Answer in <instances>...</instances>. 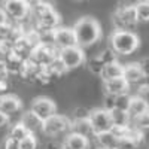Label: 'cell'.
<instances>
[{"label":"cell","mask_w":149,"mask_h":149,"mask_svg":"<svg viewBox=\"0 0 149 149\" xmlns=\"http://www.w3.org/2000/svg\"><path fill=\"white\" fill-rule=\"evenodd\" d=\"M74 33V39H76V45L84 48L94 45L95 42L100 40L102 37V27L94 18L91 17H84L76 21V24L72 27Z\"/></svg>","instance_id":"6da1fadb"},{"label":"cell","mask_w":149,"mask_h":149,"mask_svg":"<svg viewBox=\"0 0 149 149\" xmlns=\"http://www.w3.org/2000/svg\"><path fill=\"white\" fill-rule=\"evenodd\" d=\"M30 12L33 14V17L36 19V29L37 30H54L61 22V17L54 9V6L43 2V0L39 3H36L34 6H31Z\"/></svg>","instance_id":"7a4b0ae2"},{"label":"cell","mask_w":149,"mask_h":149,"mask_svg":"<svg viewBox=\"0 0 149 149\" xmlns=\"http://www.w3.org/2000/svg\"><path fill=\"white\" fill-rule=\"evenodd\" d=\"M110 49L115 54L128 55L137 51L140 46V39L137 34H134L130 30H115L109 37Z\"/></svg>","instance_id":"3957f363"},{"label":"cell","mask_w":149,"mask_h":149,"mask_svg":"<svg viewBox=\"0 0 149 149\" xmlns=\"http://www.w3.org/2000/svg\"><path fill=\"white\" fill-rule=\"evenodd\" d=\"M112 21H113L116 30H127V27L136 26L137 21V15H136V9L133 3H121L116 10L112 15Z\"/></svg>","instance_id":"277c9868"},{"label":"cell","mask_w":149,"mask_h":149,"mask_svg":"<svg viewBox=\"0 0 149 149\" xmlns=\"http://www.w3.org/2000/svg\"><path fill=\"white\" fill-rule=\"evenodd\" d=\"M69 130H70V119L67 116L57 115V113L43 119L42 127H40V131L45 136H49V137H57V136L63 134Z\"/></svg>","instance_id":"5b68a950"},{"label":"cell","mask_w":149,"mask_h":149,"mask_svg":"<svg viewBox=\"0 0 149 149\" xmlns=\"http://www.w3.org/2000/svg\"><path fill=\"white\" fill-rule=\"evenodd\" d=\"M58 57L69 70L76 69V67H79L85 63V52H84V49L78 45L58 49Z\"/></svg>","instance_id":"8992f818"},{"label":"cell","mask_w":149,"mask_h":149,"mask_svg":"<svg viewBox=\"0 0 149 149\" xmlns=\"http://www.w3.org/2000/svg\"><path fill=\"white\" fill-rule=\"evenodd\" d=\"M57 57H58V49L55 45L51 43H39L30 54V58H33L36 63H39L43 67L48 66Z\"/></svg>","instance_id":"52a82bcc"},{"label":"cell","mask_w":149,"mask_h":149,"mask_svg":"<svg viewBox=\"0 0 149 149\" xmlns=\"http://www.w3.org/2000/svg\"><path fill=\"white\" fill-rule=\"evenodd\" d=\"M2 9L5 10L8 18H12L15 21H21L30 14V6L22 0H5Z\"/></svg>","instance_id":"ba28073f"},{"label":"cell","mask_w":149,"mask_h":149,"mask_svg":"<svg viewBox=\"0 0 149 149\" xmlns=\"http://www.w3.org/2000/svg\"><path fill=\"white\" fill-rule=\"evenodd\" d=\"M30 110L43 121V119H46L48 116L54 115L57 112V104L49 97H36L31 102Z\"/></svg>","instance_id":"9c48e42d"},{"label":"cell","mask_w":149,"mask_h":149,"mask_svg":"<svg viewBox=\"0 0 149 149\" xmlns=\"http://www.w3.org/2000/svg\"><path fill=\"white\" fill-rule=\"evenodd\" d=\"M88 119H90L91 125L94 128V133L106 131V130H110V127H112L110 116H109V110L104 109V107L93 109L90 113H88Z\"/></svg>","instance_id":"30bf717a"},{"label":"cell","mask_w":149,"mask_h":149,"mask_svg":"<svg viewBox=\"0 0 149 149\" xmlns=\"http://www.w3.org/2000/svg\"><path fill=\"white\" fill-rule=\"evenodd\" d=\"M52 43L60 49L76 45L73 29L72 27H55L52 30Z\"/></svg>","instance_id":"8fae6325"},{"label":"cell","mask_w":149,"mask_h":149,"mask_svg":"<svg viewBox=\"0 0 149 149\" xmlns=\"http://www.w3.org/2000/svg\"><path fill=\"white\" fill-rule=\"evenodd\" d=\"M70 131L76 133V134H81L86 139L94 137V134H95L88 116H76L73 121H70Z\"/></svg>","instance_id":"7c38bea8"},{"label":"cell","mask_w":149,"mask_h":149,"mask_svg":"<svg viewBox=\"0 0 149 149\" xmlns=\"http://www.w3.org/2000/svg\"><path fill=\"white\" fill-rule=\"evenodd\" d=\"M103 88H104V94L118 95V94H122V93H128L130 84L122 76H118V78H112V79L103 81Z\"/></svg>","instance_id":"4fadbf2b"},{"label":"cell","mask_w":149,"mask_h":149,"mask_svg":"<svg viewBox=\"0 0 149 149\" xmlns=\"http://www.w3.org/2000/svg\"><path fill=\"white\" fill-rule=\"evenodd\" d=\"M22 102L18 95L14 94H2L0 95V110L3 113H14V112L21 110Z\"/></svg>","instance_id":"5bb4252c"},{"label":"cell","mask_w":149,"mask_h":149,"mask_svg":"<svg viewBox=\"0 0 149 149\" xmlns=\"http://www.w3.org/2000/svg\"><path fill=\"white\" fill-rule=\"evenodd\" d=\"M122 78L125 79L128 84H139V82H143L146 79V74L140 69L139 63H130L127 66H124Z\"/></svg>","instance_id":"9a60e30c"},{"label":"cell","mask_w":149,"mask_h":149,"mask_svg":"<svg viewBox=\"0 0 149 149\" xmlns=\"http://www.w3.org/2000/svg\"><path fill=\"white\" fill-rule=\"evenodd\" d=\"M43 66H40L39 63H36V61L30 57L27 58H24L22 61V64H21V69H19V76L22 79H26V81H34L36 78V74L39 73V70L42 69Z\"/></svg>","instance_id":"2e32d148"},{"label":"cell","mask_w":149,"mask_h":149,"mask_svg":"<svg viewBox=\"0 0 149 149\" xmlns=\"http://www.w3.org/2000/svg\"><path fill=\"white\" fill-rule=\"evenodd\" d=\"M149 110L148 107V100L139 97V95H133L130 97V103H128V107H127V113L130 115V118H134V116H139L142 113H146Z\"/></svg>","instance_id":"e0dca14e"},{"label":"cell","mask_w":149,"mask_h":149,"mask_svg":"<svg viewBox=\"0 0 149 149\" xmlns=\"http://www.w3.org/2000/svg\"><path fill=\"white\" fill-rule=\"evenodd\" d=\"M122 70H124V66L119 63V61L112 60V61H107V63H104L102 72L98 76H102L103 81L106 79H112V78H118V76H122Z\"/></svg>","instance_id":"ac0fdd59"},{"label":"cell","mask_w":149,"mask_h":149,"mask_svg":"<svg viewBox=\"0 0 149 149\" xmlns=\"http://www.w3.org/2000/svg\"><path fill=\"white\" fill-rule=\"evenodd\" d=\"M88 146H90V139L76 133H70L63 143V149H88Z\"/></svg>","instance_id":"d6986e66"},{"label":"cell","mask_w":149,"mask_h":149,"mask_svg":"<svg viewBox=\"0 0 149 149\" xmlns=\"http://www.w3.org/2000/svg\"><path fill=\"white\" fill-rule=\"evenodd\" d=\"M95 142L100 148H106V149H116V143H118V137L112 133L110 130L106 131H100L94 134Z\"/></svg>","instance_id":"ffe728a7"},{"label":"cell","mask_w":149,"mask_h":149,"mask_svg":"<svg viewBox=\"0 0 149 149\" xmlns=\"http://www.w3.org/2000/svg\"><path fill=\"white\" fill-rule=\"evenodd\" d=\"M19 122H21L30 133H34V131H37V130H40V127H42V119L37 116V115H34L31 110H27L26 113L21 116V121H19Z\"/></svg>","instance_id":"44dd1931"},{"label":"cell","mask_w":149,"mask_h":149,"mask_svg":"<svg viewBox=\"0 0 149 149\" xmlns=\"http://www.w3.org/2000/svg\"><path fill=\"white\" fill-rule=\"evenodd\" d=\"M45 69H46V72H48L49 74H51L52 79H54V78H61V76H64V74L69 72V69L64 66V63L60 60V57L54 58L48 66H45Z\"/></svg>","instance_id":"7402d4cb"},{"label":"cell","mask_w":149,"mask_h":149,"mask_svg":"<svg viewBox=\"0 0 149 149\" xmlns=\"http://www.w3.org/2000/svg\"><path fill=\"white\" fill-rule=\"evenodd\" d=\"M109 116L112 125H130V115L125 110L112 107L109 109Z\"/></svg>","instance_id":"603a6c76"},{"label":"cell","mask_w":149,"mask_h":149,"mask_svg":"<svg viewBox=\"0 0 149 149\" xmlns=\"http://www.w3.org/2000/svg\"><path fill=\"white\" fill-rule=\"evenodd\" d=\"M22 61H24V58H22L21 55H18V54H15V52H12V54L9 55V58L5 61L3 64L6 66L8 73H18L19 69H21Z\"/></svg>","instance_id":"cb8c5ba5"},{"label":"cell","mask_w":149,"mask_h":149,"mask_svg":"<svg viewBox=\"0 0 149 149\" xmlns=\"http://www.w3.org/2000/svg\"><path fill=\"white\" fill-rule=\"evenodd\" d=\"M136 9V15H137V21L146 22L149 19V0H140L137 3H133Z\"/></svg>","instance_id":"d4e9b609"},{"label":"cell","mask_w":149,"mask_h":149,"mask_svg":"<svg viewBox=\"0 0 149 149\" xmlns=\"http://www.w3.org/2000/svg\"><path fill=\"white\" fill-rule=\"evenodd\" d=\"M130 122L133 124V128H137L143 133H146L148 127H149V113H142L139 116H134V118H130Z\"/></svg>","instance_id":"484cf974"},{"label":"cell","mask_w":149,"mask_h":149,"mask_svg":"<svg viewBox=\"0 0 149 149\" xmlns=\"http://www.w3.org/2000/svg\"><path fill=\"white\" fill-rule=\"evenodd\" d=\"M29 133H30V131L24 127L21 122H17L15 125H12V128L9 130V137H12V139H15V140L19 142L22 137H26Z\"/></svg>","instance_id":"4316f807"},{"label":"cell","mask_w":149,"mask_h":149,"mask_svg":"<svg viewBox=\"0 0 149 149\" xmlns=\"http://www.w3.org/2000/svg\"><path fill=\"white\" fill-rule=\"evenodd\" d=\"M130 97L131 95H128V93H122V94L113 95V107L127 112V107H128V103H130Z\"/></svg>","instance_id":"83f0119b"},{"label":"cell","mask_w":149,"mask_h":149,"mask_svg":"<svg viewBox=\"0 0 149 149\" xmlns=\"http://www.w3.org/2000/svg\"><path fill=\"white\" fill-rule=\"evenodd\" d=\"M37 148V139L33 133H29L26 137H22L18 142V149H36Z\"/></svg>","instance_id":"f1b7e54d"},{"label":"cell","mask_w":149,"mask_h":149,"mask_svg":"<svg viewBox=\"0 0 149 149\" xmlns=\"http://www.w3.org/2000/svg\"><path fill=\"white\" fill-rule=\"evenodd\" d=\"M14 52V48L6 40H0V63H5L9 58V55Z\"/></svg>","instance_id":"f546056e"},{"label":"cell","mask_w":149,"mask_h":149,"mask_svg":"<svg viewBox=\"0 0 149 149\" xmlns=\"http://www.w3.org/2000/svg\"><path fill=\"white\" fill-rule=\"evenodd\" d=\"M103 66H104V61H103L100 57H98V55L94 57V58H91L90 63H88V67H90V70H91L94 74H100Z\"/></svg>","instance_id":"4dcf8cb0"},{"label":"cell","mask_w":149,"mask_h":149,"mask_svg":"<svg viewBox=\"0 0 149 149\" xmlns=\"http://www.w3.org/2000/svg\"><path fill=\"white\" fill-rule=\"evenodd\" d=\"M139 146L136 145L130 137L127 136H122V137H118V143H116V149H137Z\"/></svg>","instance_id":"1f68e13d"},{"label":"cell","mask_w":149,"mask_h":149,"mask_svg":"<svg viewBox=\"0 0 149 149\" xmlns=\"http://www.w3.org/2000/svg\"><path fill=\"white\" fill-rule=\"evenodd\" d=\"M12 29H14V26L8 21L0 24V40H8L10 33H12Z\"/></svg>","instance_id":"d6a6232c"},{"label":"cell","mask_w":149,"mask_h":149,"mask_svg":"<svg viewBox=\"0 0 149 149\" xmlns=\"http://www.w3.org/2000/svg\"><path fill=\"white\" fill-rule=\"evenodd\" d=\"M51 81H52L51 74H49V73L46 72V69H45V67H42V69L39 70V73L36 74V78H34V82H39V84H42V85L49 84Z\"/></svg>","instance_id":"836d02e7"},{"label":"cell","mask_w":149,"mask_h":149,"mask_svg":"<svg viewBox=\"0 0 149 149\" xmlns=\"http://www.w3.org/2000/svg\"><path fill=\"white\" fill-rule=\"evenodd\" d=\"M3 148L5 149H18V140H15V139H12V137L8 136L5 143H3Z\"/></svg>","instance_id":"e575fe53"},{"label":"cell","mask_w":149,"mask_h":149,"mask_svg":"<svg viewBox=\"0 0 149 149\" xmlns=\"http://www.w3.org/2000/svg\"><path fill=\"white\" fill-rule=\"evenodd\" d=\"M136 95H139L142 98H145V100H148V84L143 82L140 86H139V90H137V94Z\"/></svg>","instance_id":"d590c367"},{"label":"cell","mask_w":149,"mask_h":149,"mask_svg":"<svg viewBox=\"0 0 149 149\" xmlns=\"http://www.w3.org/2000/svg\"><path fill=\"white\" fill-rule=\"evenodd\" d=\"M8 122H9V115L8 113H3V112L0 110V127L6 125Z\"/></svg>","instance_id":"8d00e7d4"},{"label":"cell","mask_w":149,"mask_h":149,"mask_svg":"<svg viewBox=\"0 0 149 149\" xmlns=\"http://www.w3.org/2000/svg\"><path fill=\"white\" fill-rule=\"evenodd\" d=\"M8 70H6V66L3 63H0V81L2 79H8Z\"/></svg>","instance_id":"74e56055"},{"label":"cell","mask_w":149,"mask_h":149,"mask_svg":"<svg viewBox=\"0 0 149 149\" xmlns=\"http://www.w3.org/2000/svg\"><path fill=\"white\" fill-rule=\"evenodd\" d=\"M139 66H140V69L143 70V73L148 76V58H143L140 63H139Z\"/></svg>","instance_id":"f35d334b"},{"label":"cell","mask_w":149,"mask_h":149,"mask_svg":"<svg viewBox=\"0 0 149 149\" xmlns=\"http://www.w3.org/2000/svg\"><path fill=\"white\" fill-rule=\"evenodd\" d=\"M8 90V79H2L0 81V93Z\"/></svg>","instance_id":"ab89813d"},{"label":"cell","mask_w":149,"mask_h":149,"mask_svg":"<svg viewBox=\"0 0 149 149\" xmlns=\"http://www.w3.org/2000/svg\"><path fill=\"white\" fill-rule=\"evenodd\" d=\"M5 21H8V17H6V14H5V10L0 8V24L5 22Z\"/></svg>","instance_id":"60d3db41"},{"label":"cell","mask_w":149,"mask_h":149,"mask_svg":"<svg viewBox=\"0 0 149 149\" xmlns=\"http://www.w3.org/2000/svg\"><path fill=\"white\" fill-rule=\"evenodd\" d=\"M22 2H26V3H27V5H29V6L31 8V6H34L36 3H39V2H42V0H22Z\"/></svg>","instance_id":"b9f144b4"},{"label":"cell","mask_w":149,"mask_h":149,"mask_svg":"<svg viewBox=\"0 0 149 149\" xmlns=\"http://www.w3.org/2000/svg\"><path fill=\"white\" fill-rule=\"evenodd\" d=\"M97 149H106V148H100V146H98V148H97Z\"/></svg>","instance_id":"7bdbcfd3"},{"label":"cell","mask_w":149,"mask_h":149,"mask_svg":"<svg viewBox=\"0 0 149 149\" xmlns=\"http://www.w3.org/2000/svg\"><path fill=\"white\" fill-rule=\"evenodd\" d=\"M78 2H82V0H78Z\"/></svg>","instance_id":"ee69618b"}]
</instances>
